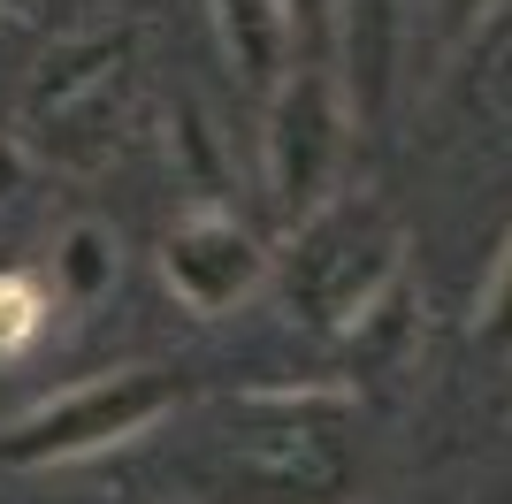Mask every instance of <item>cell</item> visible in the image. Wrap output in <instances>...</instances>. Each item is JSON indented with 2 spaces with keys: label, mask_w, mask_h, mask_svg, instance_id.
<instances>
[{
  "label": "cell",
  "mask_w": 512,
  "mask_h": 504,
  "mask_svg": "<svg viewBox=\"0 0 512 504\" xmlns=\"http://www.w3.org/2000/svg\"><path fill=\"white\" fill-rule=\"evenodd\" d=\"M107 283H115V237L100 230V222H69L62 245H54V291L62 298H100Z\"/></svg>",
  "instance_id": "obj_8"
},
{
  "label": "cell",
  "mask_w": 512,
  "mask_h": 504,
  "mask_svg": "<svg viewBox=\"0 0 512 504\" xmlns=\"http://www.w3.org/2000/svg\"><path fill=\"white\" fill-rule=\"evenodd\" d=\"M161 275H169V291L192 314L214 321V314H230V306H245L276 275V252L260 245L230 207H192L169 230V245H161Z\"/></svg>",
  "instance_id": "obj_6"
},
{
  "label": "cell",
  "mask_w": 512,
  "mask_h": 504,
  "mask_svg": "<svg viewBox=\"0 0 512 504\" xmlns=\"http://www.w3.org/2000/svg\"><path fill=\"white\" fill-rule=\"evenodd\" d=\"M23 184H31V153H23L16 123H0V207H16Z\"/></svg>",
  "instance_id": "obj_13"
},
{
  "label": "cell",
  "mask_w": 512,
  "mask_h": 504,
  "mask_svg": "<svg viewBox=\"0 0 512 504\" xmlns=\"http://www.w3.org/2000/svg\"><path fill=\"white\" fill-rule=\"evenodd\" d=\"M482 344H497V352H512V237H505V252H497V268H490V283H482Z\"/></svg>",
  "instance_id": "obj_12"
},
{
  "label": "cell",
  "mask_w": 512,
  "mask_h": 504,
  "mask_svg": "<svg viewBox=\"0 0 512 504\" xmlns=\"http://www.w3.org/2000/svg\"><path fill=\"white\" fill-rule=\"evenodd\" d=\"M497 0H421V16H428V46L436 54H459V46L482 31V16H490Z\"/></svg>",
  "instance_id": "obj_11"
},
{
  "label": "cell",
  "mask_w": 512,
  "mask_h": 504,
  "mask_svg": "<svg viewBox=\"0 0 512 504\" xmlns=\"http://www.w3.org/2000/svg\"><path fill=\"white\" fill-rule=\"evenodd\" d=\"M130 130V39L123 31H85V39H62L39 62V77L23 84L16 107V138L31 161L54 168H92L115 161Z\"/></svg>",
  "instance_id": "obj_3"
},
{
  "label": "cell",
  "mask_w": 512,
  "mask_h": 504,
  "mask_svg": "<svg viewBox=\"0 0 512 504\" xmlns=\"http://www.w3.org/2000/svg\"><path fill=\"white\" fill-rule=\"evenodd\" d=\"M283 291L314 329H352L383 314L406 291V237L390 222L375 191L344 184L337 199H321L306 222H291V252H283Z\"/></svg>",
  "instance_id": "obj_2"
},
{
  "label": "cell",
  "mask_w": 512,
  "mask_h": 504,
  "mask_svg": "<svg viewBox=\"0 0 512 504\" xmlns=\"http://www.w3.org/2000/svg\"><path fill=\"white\" fill-rule=\"evenodd\" d=\"M214 16V39H222V54H230V69L245 84H268L291 69V23H283V0H207Z\"/></svg>",
  "instance_id": "obj_7"
},
{
  "label": "cell",
  "mask_w": 512,
  "mask_h": 504,
  "mask_svg": "<svg viewBox=\"0 0 512 504\" xmlns=\"http://www.w3.org/2000/svg\"><path fill=\"white\" fill-rule=\"evenodd\" d=\"M352 130H360V100H352V84L337 77V62H291L268 84L260 168H268V199H276L283 222H306L321 199L344 191Z\"/></svg>",
  "instance_id": "obj_5"
},
{
  "label": "cell",
  "mask_w": 512,
  "mask_h": 504,
  "mask_svg": "<svg viewBox=\"0 0 512 504\" xmlns=\"http://www.w3.org/2000/svg\"><path fill=\"white\" fill-rule=\"evenodd\" d=\"M184 405L169 367H107V375H85L39 398L31 413H16L0 428V474H46V466H77L100 459L115 443L153 436L161 420Z\"/></svg>",
  "instance_id": "obj_4"
},
{
  "label": "cell",
  "mask_w": 512,
  "mask_h": 504,
  "mask_svg": "<svg viewBox=\"0 0 512 504\" xmlns=\"http://www.w3.org/2000/svg\"><path fill=\"white\" fill-rule=\"evenodd\" d=\"M337 436L344 398H245L237 428L192 451V504H352V466Z\"/></svg>",
  "instance_id": "obj_1"
},
{
  "label": "cell",
  "mask_w": 512,
  "mask_h": 504,
  "mask_svg": "<svg viewBox=\"0 0 512 504\" xmlns=\"http://www.w3.org/2000/svg\"><path fill=\"white\" fill-rule=\"evenodd\" d=\"M283 23H291V62H337L344 0H283Z\"/></svg>",
  "instance_id": "obj_10"
},
{
  "label": "cell",
  "mask_w": 512,
  "mask_h": 504,
  "mask_svg": "<svg viewBox=\"0 0 512 504\" xmlns=\"http://www.w3.org/2000/svg\"><path fill=\"white\" fill-rule=\"evenodd\" d=\"M46 314H54V298H46L39 283H31V275L0 268V359H16L23 344H39Z\"/></svg>",
  "instance_id": "obj_9"
},
{
  "label": "cell",
  "mask_w": 512,
  "mask_h": 504,
  "mask_svg": "<svg viewBox=\"0 0 512 504\" xmlns=\"http://www.w3.org/2000/svg\"><path fill=\"white\" fill-rule=\"evenodd\" d=\"M23 16H39V0H0V23H23Z\"/></svg>",
  "instance_id": "obj_14"
}]
</instances>
